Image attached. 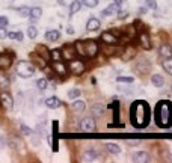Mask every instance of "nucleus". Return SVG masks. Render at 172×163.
I'll use <instances>...</instances> for the list:
<instances>
[{"label": "nucleus", "mask_w": 172, "mask_h": 163, "mask_svg": "<svg viewBox=\"0 0 172 163\" xmlns=\"http://www.w3.org/2000/svg\"><path fill=\"white\" fill-rule=\"evenodd\" d=\"M151 120V109L146 101L136 100L130 107V122L136 129H144Z\"/></svg>", "instance_id": "nucleus-1"}, {"label": "nucleus", "mask_w": 172, "mask_h": 163, "mask_svg": "<svg viewBox=\"0 0 172 163\" xmlns=\"http://www.w3.org/2000/svg\"><path fill=\"white\" fill-rule=\"evenodd\" d=\"M154 118L160 129H169L172 125V101L169 100L159 101L154 109Z\"/></svg>", "instance_id": "nucleus-2"}, {"label": "nucleus", "mask_w": 172, "mask_h": 163, "mask_svg": "<svg viewBox=\"0 0 172 163\" xmlns=\"http://www.w3.org/2000/svg\"><path fill=\"white\" fill-rule=\"evenodd\" d=\"M35 69H36L35 64L27 62V60H21L17 65V74L21 76V77H30V76L35 74Z\"/></svg>", "instance_id": "nucleus-3"}, {"label": "nucleus", "mask_w": 172, "mask_h": 163, "mask_svg": "<svg viewBox=\"0 0 172 163\" xmlns=\"http://www.w3.org/2000/svg\"><path fill=\"white\" fill-rule=\"evenodd\" d=\"M69 71L76 76H80L85 73V64L83 60H78V59H71V64H69Z\"/></svg>", "instance_id": "nucleus-4"}, {"label": "nucleus", "mask_w": 172, "mask_h": 163, "mask_svg": "<svg viewBox=\"0 0 172 163\" xmlns=\"http://www.w3.org/2000/svg\"><path fill=\"white\" fill-rule=\"evenodd\" d=\"M95 129H97V125H95V121L94 118H83V120L80 121V130L82 131H86V133H92V131H95Z\"/></svg>", "instance_id": "nucleus-5"}, {"label": "nucleus", "mask_w": 172, "mask_h": 163, "mask_svg": "<svg viewBox=\"0 0 172 163\" xmlns=\"http://www.w3.org/2000/svg\"><path fill=\"white\" fill-rule=\"evenodd\" d=\"M83 47H85V54L88 58H95L97 53H98V44L95 41H86L83 43Z\"/></svg>", "instance_id": "nucleus-6"}, {"label": "nucleus", "mask_w": 172, "mask_h": 163, "mask_svg": "<svg viewBox=\"0 0 172 163\" xmlns=\"http://www.w3.org/2000/svg\"><path fill=\"white\" fill-rule=\"evenodd\" d=\"M60 54H62V58L67 60H71L76 58V54H77V52H76V48H74V45H63L62 47V50H60Z\"/></svg>", "instance_id": "nucleus-7"}, {"label": "nucleus", "mask_w": 172, "mask_h": 163, "mask_svg": "<svg viewBox=\"0 0 172 163\" xmlns=\"http://www.w3.org/2000/svg\"><path fill=\"white\" fill-rule=\"evenodd\" d=\"M52 69L56 74H59V76H65V74L68 73V67H67L63 62H60V60H53Z\"/></svg>", "instance_id": "nucleus-8"}, {"label": "nucleus", "mask_w": 172, "mask_h": 163, "mask_svg": "<svg viewBox=\"0 0 172 163\" xmlns=\"http://www.w3.org/2000/svg\"><path fill=\"white\" fill-rule=\"evenodd\" d=\"M101 41H104L107 45H115L118 43V36L113 33L112 30L110 32H104V33H101Z\"/></svg>", "instance_id": "nucleus-9"}, {"label": "nucleus", "mask_w": 172, "mask_h": 163, "mask_svg": "<svg viewBox=\"0 0 172 163\" xmlns=\"http://www.w3.org/2000/svg\"><path fill=\"white\" fill-rule=\"evenodd\" d=\"M0 104H2L5 109H12V104H14L12 97H11L8 92H2V94H0Z\"/></svg>", "instance_id": "nucleus-10"}, {"label": "nucleus", "mask_w": 172, "mask_h": 163, "mask_svg": "<svg viewBox=\"0 0 172 163\" xmlns=\"http://www.w3.org/2000/svg\"><path fill=\"white\" fill-rule=\"evenodd\" d=\"M139 43H140V45L145 48V50H151V39H149V36H148V33L146 32H140L139 33Z\"/></svg>", "instance_id": "nucleus-11"}, {"label": "nucleus", "mask_w": 172, "mask_h": 163, "mask_svg": "<svg viewBox=\"0 0 172 163\" xmlns=\"http://www.w3.org/2000/svg\"><path fill=\"white\" fill-rule=\"evenodd\" d=\"M12 60H14V56H9V54H0V68L6 69L12 65Z\"/></svg>", "instance_id": "nucleus-12"}, {"label": "nucleus", "mask_w": 172, "mask_h": 163, "mask_svg": "<svg viewBox=\"0 0 172 163\" xmlns=\"http://www.w3.org/2000/svg\"><path fill=\"white\" fill-rule=\"evenodd\" d=\"M159 53H160V56H162V58H164V59L172 58V48H171V45H169V44H162V47H160Z\"/></svg>", "instance_id": "nucleus-13"}, {"label": "nucleus", "mask_w": 172, "mask_h": 163, "mask_svg": "<svg viewBox=\"0 0 172 163\" xmlns=\"http://www.w3.org/2000/svg\"><path fill=\"white\" fill-rule=\"evenodd\" d=\"M60 100L59 98H56V97H50V98H47L45 100V106L48 107V109H58L60 106Z\"/></svg>", "instance_id": "nucleus-14"}, {"label": "nucleus", "mask_w": 172, "mask_h": 163, "mask_svg": "<svg viewBox=\"0 0 172 163\" xmlns=\"http://www.w3.org/2000/svg\"><path fill=\"white\" fill-rule=\"evenodd\" d=\"M86 29H88L89 32L100 29V20H97V18H89L88 23H86Z\"/></svg>", "instance_id": "nucleus-15"}, {"label": "nucleus", "mask_w": 172, "mask_h": 163, "mask_svg": "<svg viewBox=\"0 0 172 163\" xmlns=\"http://www.w3.org/2000/svg\"><path fill=\"white\" fill-rule=\"evenodd\" d=\"M133 160L138 163H144V162H148V154L145 151H136L133 154Z\"/></svg>", "instance_id": "nucleus-16"}, {"label": "nucleus", "mask_w": 172, "mask_h": 163, "mask_svg": "<svg viewBox=\"0 0 172 163\" xmlns=\"http://www.w3.org/2000/svg\"><path fill=\"white\" fill-rule=\"evenodd\" d=\"M43 15V9L41 8H32L30 9V12H29V17L32 21H36V20H39Z\"/></svg>", "instance_id": "nucleus-17"}, {"label": "nucleus", "mask_w": 172, "mask_h": 163, "mask_svg": "<svg viewBox=\"0 0 172 163\" xmlns=\"http://www.w3.org/2000/svg\"><path fill=\"white\" fill-rule=\"evenodd\" d=\"M60 38V32L59 30H48V32H47V33H45V39H47V41H58V39H59Z\"/></svg>", "instance_id": "nucleus-18"}, {"label": "nucleus", "mask_w": 172, "mask_h": 163, "mask_svg": "<svg viewBox=\"0 0 172 163\" xmlns=\"http://www.w3.org/2000/svg\"><path fill=\"white\" fill-rule=\"evenodd\" d=\"M151 82H153V85L157 86V88H162L164 85V79L163 76H160V74H154L153 77H151Z\"/></svg>", "instance_id": "nucleus-19"}, {"label": "nucleus", "mask_w": 172, "mask_h": 163, "mask_svg": "<svg viewBox=\"0 0 172 163\" xmlns=\"http://www.w3.org/2000/svg\"><path fill=\"white\" fill-rule=\"evenodd\" d=\"M118 11H119V5H116V3H112L109 8L103 11V15H113V14H115V12H118Z\"/></svg>", "instance_id": "nucleus-20"}, {"label": "nucleus", "mask_w": 172, "mask_h": 163, "mask_svg": "<svg viewBox=\"0 0 172 163\" xmlns=\"http://www.w3.org/2000/svg\"><path fill=\"white\" fill-rule=\"evenodd\" d=\"M134 54H136V50H134L133 47H127V48H125V52L122 53V56H124L122 59H124V60L133 59V58H134Z\"/></svg>", "instance_id": "nucleus-21"}, {"label": "nucleus", "mask_w": 172, "mask_h": 163, "mask_svg": "<svg viewBox=\"0 0 172 163\" xmlns=\"http://www.w3.org/2000/svg\"><path fill=\"white\" fill-rule=\"evenodd\" d=\"M109 109L113 110V118H115V121H118V118H119V103L113 101L112 104H109Z\"/></svg>", "instance_id": "nucleus-22"}, {"label": "nucleus", "mask_w": 172, "mask_h": 163, "mask_svg": "<svg viewBox=\"0 0 172 163\" xmlns=\"http://www.w3.org/2000/svg\"><path fill=\"white\" fill-rule=\"evenodd\" d=\"M71 107H73V110L74 112H83L86 107L85 101H80V100H77V101H74V103L71 104Z\"/></svg>", "instance_id": "nucleus-23"}, {"label": "nucleus", "mask_w": 172, "mask_h": 163, "mask_svg": "<svg viewBox=\"0 0 172 163\" xmlns=\"http://www.w3.org/2000/svg\"><path fill=\"white\" fill-rule=\"evenodd\" d=\"M80 8H82V2H80V0H74V2L69 5V14H76V12H78Z\"/></svg>", "instance_id": "nucleus-24"}, {"label": "nucleus", "mask_w": 172, "mask_h": 163, "mask_svg": "<svg viewBox=\"0 0 172 163\" xmlns=\"http://www.w3.org/2000/svg\"><path fill=\"white\" fill-rule=\"evenodd\" d=\"M36 53H41L39 56H41V58H44L45 60L50 59V53H48V50H47V48H45L44 45H39V47L36 48Z\"/></svg>", "instance_id": "nucleus-25"}, {"label": "nucleus", "mask_w": 172, "mask_h": 163, "mask_svg": "<svg viewBox=\"0 0 172 163\" xmlns=\"http://www.w3.org/2000/svg\"><path fill=\"white\" fill-rule=\"evenodd\" d=\"M106 148H107V151L112 153V154H119L121 153V148L118 145H115V144H106Z\"/></svg>", "instance_id": "nucleus-26"}, {"label": "nucleus", "mask_w": 172, "mask_h": 163, "mask_svg": "<svg viewBox=\"0 0 172 163\" xmlns=\"http://www.w3.org/2000/svg\"><path fill=\"white\" fill-rule=\"evenodd\" d=\"M148 68H149V64H148L146 60H144V62L138 64V67H136V69H138L139 73H142V74H145L146 71H148Z\"/></svg>", "instance_id": "nucleus-27"}, {"label": "nucleus", "mask_w": 172, "mask_h": 163, "mask_svg": "<svg viewBox=\"0 0 172 163\" xmlns=\"http://www.w3.org/2000/svg\"><path fill=\"white\" fill-rule=\"evenodd\" d=\"M74 48H76L77 54H80V56H85V47H83V43H82V41H77V43L74 44Z\"/></svg>", "instance_id": "nucleus-28"}, {"label": "nucleus", "mask_w": 172, "mask_h": 163, "mask_svg": "<svg viewBox=\"0 0 172 163\" xmlns=\"http://www.w3.org/2000/svg\"><path fill=\"white\" fill-rule=\"evenodd\" d=\"M163 68L166 69V73L172 74V58H168V59H164V62H163Z\"/></svg>", "instance_id": "nucleus-29"}, {"label": "nucleus", "mask_w": 172, "mask_h": 163, "mask_svg": "<svg viewBox=\"0 0 172 163\" xmlns=\"http://www.w3.org/2000/svg\"><path fill=\"white\" fill-rule=\"evenodd\" d=\"M103 110H104V107L101 104H95L94 107H92V113L97 115V116H101V115H103Z\"/></svg>", "instance_id": "nucleus-30"}, {"label": "nucleus", "mask_w": 172, "mask_h": 163, "mask_svg": "<svg viewBox=\"0 0 172 163\" xmlns=\"http://www.w3.org/2000/svg\"><path fill=\"white\" fill-rule=\"evenodd\" d=\"M27 36H29L30 39L36 38V36H38V30H36V27H33V26L29 27V29H27Z\"/></svg>", "instance_id": "nucleus-31"}, {"label": "nucleus", "mask_w": 172, "mask_h": 163, "mask_svg": "<svg viewBox=\"0 0 172 163\" xmlns=\"http://www.w3.org/2000/svg\"><path fill=\"white\" fill-rule=\"evenodd\" d=\"M62 54H60V50H52L50 52V59L52 60H60Z\"/></svg>", "instance_id": "nucleus-32"}, {"label": "nucleus", "mask_w": 172, "mask_h": 163, "mask_svg": "<svg viewBox=\"0 0 172 163\" xmlns=\"http://www.w3.org/2000/svg\"><path fill=\"white\" fill-rule=\"evenodd\" d=\"M82 3L88 8H95L98 5V0H82Z\"/></svg>", "instance_id": "nucleus-33"}, {"label": "nucleus", "mask_w": 172, "mask_h": 163, "mask_svg": "<svg viewBox=\"0 0 172 163\" xmlns=\"http://www.w3.org/2000/svg\"><path fill=\"white\" fill-rule=\"evenodd\" d=\"M36 86H38L41 91H44V89L48 86V83H47V80H45V79H39V80H36Z\"/></svg>", "instance_id": "nucleus-34"}, {"label": "nucleus", "mask_w": 172, "mask_h": 163, "mask_svg": "<svg viewBox=\"0 0 172 163\" xmlns=\"http://www.w3.org/2000/svg\"><path fill=\"white\" fill-rule=\"evenodd\" d=\"M116 80H118V82H121V83H133V82H134V79L131 77V76H130V77H125V76H119V77L116 79Z\"/></svg>", "instance_id": "nucleus-35"}, {"label": "nucleus", "mask_w": 172, "mask_h": 163, "mask_svg": "<svg viewBox=\"0 0 172 163\" xmlns=\"http://www.w3.org/2000/svg\"><path fill=\"white\" fill-rule=\"evenodd\" d=\"M8 86H9L8 79L5 77L3 74H0V88H2V89H5V88H8Z\"/></svg>", "instance_id": "nucleus-36"}, {"label": "nucleus", "mask_w": 172, "mask_h": 163, "mask_svg": "<svg viewBox=\"0 0 172 163\" xmlns=\"http://www.w3.org/2000/svg\"><path fill=\"white\" fill-rule=\"evenodd\" d=\"M80 94H82V92H80V89H71V91L68 92V97H69V98H77Z\"/></svg>", "instance_id": "nucleus-37"}, {"label": "nucleus", "mask_w": 172, "mask_h": 163, "mask_svg": "<svg viewBox=\"0 0 172 163\" xmlns=\"http://www.w3.org/2000/svg\"><path fill=\"white\" fill-rule=\"evenodd\" d=\"M5 38H8V32L3 26H0V39H5Z\"/></svg>", "instance_id": "nucleus-38"}, {"label": "nucleus", "mask_w": 172, "mask_h": 163, "mask_svg": "<svg viewBox=\"0 0 172 163\" xmlns=\"http://www.w3.org/2000/svg\"><path fill=\"white\" fill-rule=\"evenodd\" d=\"M146 6L151 9H155L157 8V2H155V0H146Z\"/></svg>", "instance_id": "nucleus-39"}, {"label": "nucleus", "mask_w": 172, "mask_h": 163, "mask_svg": "<svg viewBox=\"0 0 172 163\" xmlns=\"http://www.w3.org/2000/svg\"><path fill=\"white\" fill-rule=\"evenodd\" d=\"M86 157H88V159H95L97 154H95L94 150H88V151H86Z\"/></svg>", "instance_id": "nucleus-40"}, {"label": "nucleus", "mask_w": 172, "mask_h": 163, "mask_svg": "<svg viewBox=\"0 0 172 163\" xmlns=\"http://www.w3.org/2000/svg\"><path fill=\"white\" fill-rule=\"evenodd\" d=\"M21 131H23L24 135H30V133H32V130L29 129L27 125H24V124H21Z\"/></svg>", "instance_id": "nucleus-41"}, {"label": "nucleus", "mask_w": 172, "mask_h": 163, "mask_svg": "<svg viewBox=\"0 0 172 163\" xmlns=\"http://www.w3.org/2000/svg\"><path fill=\"white\" fill-rule=\"evenodd\" d=\"M58 131H59V122L58 121H53V133L56 135Z\"/></svg>", "instance_id": "nucleus-42"}, {"label": "nucleus", "mask_w": 172, "mask_h": 163, "mask_svg": "<svg viewBox=\"0 0 172 163\" xmlns=\"http://www.w3.org/2000/svg\"><path fill=\"white\" fill-rule=\"evenodd\" d=\"M29 12H30V9H27V8L20 9V14H21V15H24V17H29Z\"/></svg>", "instance_id": "nucleus-43"}, {"label": "nucleus", "mask_w": 172, "mask_h": 163, "mask_svg": "<svg viewBox=\"0 0 172 163\" xmlns=\"http://www.w3.org/2000/svg\"><path fill=\"white\" fill-rule=\"evenodd\" d=\"M6 24H8V18L6 17H0V26H6Z\"/></svg>", "instance_id": "nucleus-44"}, {"label": "nucleus", "mask_w": 172, "mask_h": 163, "mask_svg": "<svg viewBox=\"0 0 172 163\" xmlns=\"http://www.w3.org/2000/svg\"><path fill=\"white\" fill-rule=\"evenodd\" d=\"M8 38H11V39H17V32H8Z\"/></svg>", "instance_id": "nucleus-45"}, {"label": "nucleus", "mask_w": 172, "mask_h": 163, "mask_svg": "<svg viewBox=\"0 0 172 163\" xmlns=\"http://www.w3.org/2000/svg\"><path fill=\"white\" fill-rule=\"evenodd\" d=\"M118 17H119V18H125V17H127V12H119V11H118Z\"/></svg>", "instance_id": "nucleus-46"}, {"label": "nucleus", "mask_w": 172, "mask_h": 163, "mask_svg": "<svg viewBox=\"0 0 172 163\" xmlns=\"http://www.w3.org/2000/svg\"><path fill=\"white\" fill-rule=\"evenodd\" d=\"M67 33L73 35V33H74V29H73V27H71V26H68V27H67Z\"/></svg>", "instance_id": "nucleus-47"}, {"label": "nucleus", "mask_w": 172, "mask_h": 163, "mask_svg": "<svg viewBox=\"0 0 172 163\" xmlns=\"http://www.w3.org/2000/svg\"><path fill=\"white\" fill-rule=\"evenodd\" d=\"M17 39L18 41H23V33L21 32H17Z\"/></svg>", "instance_id": "nucleus-48"}, {"label": "nucleus", "mask_w": 172, "mask_h": 163, "mask_svg": "<svg viewBox=\"0 0 172 163\" xmlns=\"http://www.w3.org/2000/svg\"><path fill=\"white\" fill-rule=\"evenodd\" d=\"M138 144H139V140H131V142L129 140V145H138Z\"/></svg>", "instance_id": "nucleus-49"}, {"label": "nucleus", "mask_w": 172, "mask_h": 163, "mask_svg": "<svg viewBox=\"0 0 172 163\" xmlns=\"http://www.w3.org/2000/svg\"><path fill=\"white\" fill-rule=\"evenodd\" d=\"M139 12H140V14H145V12H146V8H140V9H139Z\"/></svg>", "instance_id": "nucleus-50"}, {"label": "nucleus", "mask_w": 172, "mask_h": 163, "mask_svg": "<svg viewBox=\"0 0 172 163\" xmlns=\"http://www.w3.org/2000/svg\"><path fill=\"white\" fill-rule=\"evenodd\" d=\"M91 83H92V85H95V83H97V79L92 77V79H91Z\"/></svg>", "instance_id": "nucleus-51"}, {"label": "nucleus", "mask_w": 172, "mask_h": 163, "mask_svg": "<svg viewBox=\"0 0 172 163\" xmlns=\"http://www.w3.org/2000/svg\"><path fill=\"white\" fill-rule=\"evenodd\" d=\"M113 2H115L116 5H119V6H121V3H122V0H113Z\"/></svg>", "instance_id": "nucleus-52"}]
</instances>
